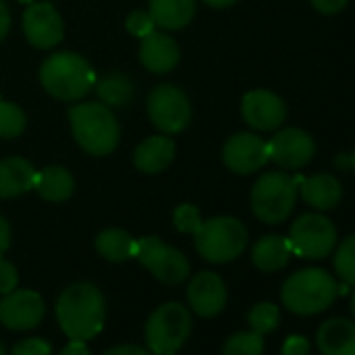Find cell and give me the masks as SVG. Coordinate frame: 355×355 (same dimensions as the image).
<instances>
[{
	"label": "cell",
	"mask_w": 355,
	"mask_h": 355,
	"mask_svg": "<svg viewBox=\"0 0 355 355\" xmlns=\"http://www.w3.org/2000/svg\"><path fill=\"white\" fill-rule=\"evenodd\" d=\"M222 159H224V165L234 173H241V175L255 173L270 161L268 142L253 132H239L226 140Z\"/></svg>",
	"instance_id": "4fadbf2b"
},
{
	"label": "cell",
	"mask_w": 355,
	"mask_h": 355,
	"mask_svg": "<svg viewBox=\"0 0 355 355\" xmlns=\"http://www.w3.org/2000/svg\"><path fill=\"white\" fill-rule=\"evenodd\" d=\"M349 161H351V169L355 171V150H353V153L349 155Z\"/></svg>",
	"instance_id": "ee69618b"
},
{
	"label": "cell",
	"mask_w": 355,
	"mask_h": 355,
	"mask_svg": "<svg viewBox=\"0 0 355 355\" xmlns=\"http://www.w3.org/2000/svg\"><path fill=\"white\" fill-rule=\"evenodd\" d=\"M309 3L322 15H336L349 5V0H309Z\"/></svg>",
	"instance_id": "d590c367"
},
{
	"label": "cell",
	"mask_w": 355,
	"mask_h": 355,
	"mask_svg": "<svg viewBox=\"0 0 355 355\" xmlns=\"http://www.w3.org/2000/svg\"><path fill=\"white\" fill-rule=\"evenodd\" d=\"M320 355H355V320L334 315L320 324L315 332Z\"/></svg>",
	"instance_id": "ac0fdd59"
},
{
	"label": "cell",
	"mask_w": 355,
	"mask_h": 355,
	"mask_svg": "<svg viewBox=\"0 0 355 355\" xmlns=\"http://www.w3.org/2000/svg\"><path fill=\"white\" fill-rule=\"evenodd\" d=\"M193 236L197 253L209 263L234 261L239 255H243L249 243V232L245 224L230 216H220L201 222Z\"/></svg>",
	"instance_id": "5b68a950"
},
{
	"label": "cell",
	"mask_w": 355,
	"mask_h": 355,
	"mask_svg": "<svg viewBox=\"0 0 355 355\" xmlns=\"http://www.w3.org/2000/svg\"><path fill=\"white\" fill-rule=\"evenodd\" d=\"M46 313V303L40 293L15 288L0 299V324L15 332L36 328Z\"/></svg>",
	"instance_id": "8fae6325"
},
{
	"label": "cell",
	"mask_w": 355,
	"mask_h": 355,
	"mask_svg": "<svg viewBox=\"0 0 355 355\" xmlns=\"http://www.w3.org/2000/svg\"><path fill=\"white\" fill-rule=\"evenodd\" d=\"M103 355H153V353L140 345H117V347L107 349Z\"/></svg>",
	"instance_id": "8d00e7d4"
},
{
	"label": "cell",
	"mask_w": 355,
	"mask_h": 355,
	"mask_svg": "<svg viewBox=\"0 0 355 355\" xmlns=\"http://www.w3.org/2000/svg\"><path fill=\"white\" fill-rule=\"evenodd\" d=\"M280 355H311V343L303 334H291L282 343Z\"/></svg>",
	"instance_id": "e575fe53"
},
{
	"label": "cell",
	"mask_w": 355,
	"mask_h": 355,
	"mask_svg": "<svg viewBox=\"0 0 355 355\" xmlns=\"http://www.w3.org/2000/svg\"><path fill=\"white\" fill-rule=\"evenodd\" d=\"M201 222H203V218H201L199 207H195L191 203L175 207V211H173V226L184 234H195L197 228L201 226Z\"/></svg>",
	"instance_id": "4dcf8cb0"
},
{
	"label": "cell",
	"mask_w": 355,
	"mask_h": 355,
	"mask_svg": "<svg viewBox=\"0 0 355 355\" xmlns=\"http://www.w3.org/2000/svg\"><path fill=\"white\" fill-rule=\"evenodd\" d=\"M96 90L103 105L107 107H125L134 96V86L130 78L117 71L107 73L101 82H96Z\"/></svg>",
	"instance_id": "484cf974"
},
{
	"label": "cell",
	"mask_w": 355,
	"mask_h": 355,
	"mask_svg": "<svg viewBox=\"0 0 355 355\" xmlns=\"http://www.w3.org/2000/svg\"><path fill=\"white\" fill-rule=\"evenodd\" d=\"M189 305L201 318L220 315L228 303V288L216 272H199L189 282Z\"/></svg>",
	"instance_id": "2e32d148"
},
{
	"label": "cell",
	"mask_w": 355,
	"mask_h": 355,
	"mask_svg": "<svg viewBox=\"0 0 355 355\" xmlns=\"http://www.w3.org/2000/svg\"><path fill=\"white\" fill-rule=\"evenodd\" d=\"M203 3H207L214 9H226V7H232L234 3H239V0H203Z\"/></svg>",
	"instance_id": "60d3db41"
},
{
	"label": "cell",
	"mask_w": 355,
	"mask_h": 355,
	"mask_svg": "<svg viewBox=\"0 0 355 355\" xmlns=\"http://www.w3.org/2000/svg\"><path fill=\"white\" fill-rule=\"evenodd\" d=\"M148 13L157 28L175 32L193 21L197 3L195 0H148Z\"/></svg>",
	"instance_id": "44dd1931"
},
{
	"label": "cell",
	"mask_w": 355,
	"mask_h": 355,
	"mask_svg": "<svg viewBox=\"0 0 355 355\" xmlns=\"http://www.w3.org/2000/svg\"><path fill=\"white\" fill-rule=\"evenodd\" d=\"M175 155V144L169 136H150L136 146L134 165L142 173H161L169 167Z\"/></svg>",
	"instance_id": "7402d4cb"
},
{
	"label": "cell",
	"mask_w": 355,
	"mask_h": 355,
	"mask_svg": "<svg viewBox=\"0 0 355 355\" xmlns=\"http://www.w3.org/2000/svg\"><path fill=\"white\" fill-rule=\"evenodd\" d=\"M247 322H249V328L253 332H259V334H270L278 328L280 324V309L276 303L272 301H261L257 305H253L247 313Z\"/></svg>",
	"instance_id": "83f0119b"
},
{
	"label": "cell",
	"mask_w": 355,
	"mask_h": 355,
	"mask_svg": "<svg viewBox=\"0 0 355 355\" xmlns=\"http://www.w3.org/2000/svg\"><path fill=\"white\" fill-rule=\"evenodd\" d=\"M0 355H7V349H5L3 340H0Z\"/></svg>",
	"instance_id": "f6af8a7d"
},
{
	"label": "cell",
	"mask_w": 355,
	"mask_h": 355,
	"mask_svg": "<svg viewBox=\"0 0 355 355\" xmlns=\"http://www.w3.org/2000/svg\"><path fill=\"white\" fill-rule=\"evenodd\" d=\"M59 355H92V353H90V349L86 347L84 340H69V343L61 349Z\"/></svg>",
	"instance_id": "ab89813d"
},
{
	"label": "cell",
	"mask_w": 355,
	"mask_h": 355,
	"mask_svg": "<svg viewBox=\"0 0 355 355\" xmlns=\"http://www.w3.org/2000/svg\"><path fill=\"white\" fill-rule=\"evenodd\" d=\"M167 355H178V353H167Z\"/></svg>",
	"instance_id": "bcb514c9"
},
{
	"label": "cell",
	"mask_w": 355,
	"mask_h": 355,
	"mask_svg": "<svg viewBox=\"0 0 355 355\" xmlns=\"http://www.w3.org/2000/svg\"><path fill=\"white\" fill-rule=\"evenodd\" d=\"M57 322L69 340H90L105 326L107 305L98 286L92 282H73L57 299Z\"/></svg>",
	"instance_id": "6da1fadb"
},
{
	"label": "cell",
	"mask_w": 355,
	"mask_h": 355,
	"mask_svg": "<svg viewBox=\"0 0 355 355\" xmlns=\"http://www.w3.org/2000/svg\"><path fill=\"white\" fill-rule=\"evenodd\" d=\"M146 111L150 123L163 134H180L187 130L193 117L191 101L187 92L171 84H161L148 94Z\"/></svg>",
	"instance_id": "30bf717a"
},
{
	"label": "cell",
	"mask_w": 355,
	"mask_h": 355,
	"mask_svg": "<svg viewBox=\"0 0 355 355\" xmlns=\"http://www.w3.org/2000/svg\"><path fill=\"white\" fill-rule=\"evenodd\" d=\"M11 355H53V345L46 338L32 336V338L19 340L13 347Z\"/></svg>",
	"instance_id": "d6a6232c"
},
{
	"label": "cell",
	"mask_w": 355,
	"mask_h": 355,
	"mask_svg": "<svg viewBox=\"0 0 355 355\" xmlns=\"http://www.w3.org/2000/svg\"><path fill=\"white\" fill-rule=\"evenodd\" d=\"M125 28H128V32H130L132 36H136V38H144V36H148V34L155 30V21H153L150 13L134 11V13H130V15H128V19H125Z\"/></svg>",
	"instance_id": "1f68e13d"
},
{
	"label": "cell",
	"mask_w": 355,
	"mask_h": 355,
	"mask_svg": "<svg viewBox=\"0 0 355 355\" xmlns=\"http://www.w3.org/2000/svg\"><path fill=\"white\" fill-rule=\"evenodd\" d=\"M134 257L163 284H182L191 274V263L187 255L159 236H142L136 241Z\"/></svg>",
	"instance_id": "ba28073f"
},
{
	"label": "cell",
	"mask_w": 355,
	"mask_h": 355,
	"mask_svg": "<svg viewBox=\"0 0 355 355\" xmlns=\"http://www.w3.org/2000/svg\"><path fill=\"white\" fill-rule=\"evenodd\" d=\"M40 82L51 96L73 103L82 101L96 86V73L84 57L63 51L51 55L42 63Z\"/></svg>",
	"instance_id": "3957f363"
},
{
	"label": "cell",
	"mask_w": 355,
	"mask_h": 355,
	"mask_svg": "<svg viewBox=\"0 0 355 355\" xmlns=\"http://www.w3.org/2000/svg\"><path fill=\"white\" fill-rule=\"evenodd\" d=\"M9 247H11V226L3 216H0V257L7 253Z\"/></svg>",
	"instance_id": "f35d334b"
},
{
	"label": "cell",
	"mask_w": 355,
	"mask_h": 355,
	"mask_svg": "<svg viewBox=\"0 0 355 355\" xmlns=\"http://www.w3.org/2000/svg\"><path fill=\"white\" fill-rule=\"evenodd\" d=\"M286 239L297 257L324 259L336 247V228L322 214H303L293 222Z\"/></svg>",
	"instance_id": "9c48e42d"
},
{
	"label": "cell",
	"mask_w": 355,
	"mask_h": 355,
	"mask_svg": "<svg viewBox=\"0 0 355 355\" xmlns=\"http://www.w3.org/2000/svg\"><path fill=\"white\" fill-rule=\"evenodd\" d=\"M17 284H19V272H17V268L11 261L0 257V295H7V293L15 291Z\"/></svg>",
	"instance_id": "836d02e7"
},
{
	"label": "cell",
	"mask_w": 355,
	"mask_h": 355,
	"mask_svg": "<svg viewBox=\"0 0 355 355\" xmlns=\"http://www.w3.org/2000/svg\"><path fill=\"white\" fill-rule=\"evenodd\" d=\"M299 187L286 171H268L251 191V209L263 224H282L291 218L297 203Z\"/></svg>",
	"instance_id": "8992f818"
},
{
	"label": "cell",
	"mask_w": 355,
	"mask_h": 355,
	"mask_svg": "<svg viewBox=\"0 0 355 355\" xmlns=\"http://www.w3.org/2000/svg\"><path fill=\"white\" fill-rule=\"evenodd\" d=\"M96 251L103 259L111 263H123L134 257L136 241L121 228H107L96 236Z\"/></svg>",
	"instance_id": "d4e9b609"
},
{
	"label": "cell",
	"mask_w": 355,
	"mask_h": 355,
	"mask_svg": "<svg viewBox=\"0 0 355 355\" xmlns=\"http://www.w3.org/2000/svg\"><path fill=\"white\" fill-rule=\"evenodd\" d=\"M301 199L318 211L334 209L343 199V187L330 173H315L311 178H295Z\"/></svg>",
	"instance_id": "d6986e66"
},
{
	"label": "cell",
	"mask_w": 355,
	"mask_h": 355,
	"mask_svg": "<svg viewBox=\"0 0 355 355\" xmlns=\"http://www.w3.org/2000/svg\"><path fill=\"white\" fill-rule=\"evenodd\" d=\"M334 165H336L338 169H345V167H351V161H349V155H345V153H338V155H336V159H334Z\"/></svg>",
	"instance_id": "b9f144b4"
},
{
	"label": "cell",
	"mask_w": 355,
	"mask_h": 355,
	"mask_svg": "<svg viewBox=\"0 0 355 355\" xmlns=\"http://www.w3.org/2000/svg\"><path fill=\"white\" fill-rule=\"evenodd\" d=\"M140 63L150 73H169L180 63V46L165 32L153 30L148 36L142 38Z\"/></svg>",
	"instance_id": "e0dca14e"
},
{
	"label": "cell",
	"mask_w": 355,
	"mask_h": 355,
	"mask_svg": "<svg viewBox=\"0 0 355 355\" xmlns=\"http://www.w3.org/2000/svg\"><path fill=\"white\" fill-rule=\"evenodd\" d=\"M9 30H11V11L5 0H0V42L9 36Z\"/></svg>",
	"instance_id": "74e56055"
},
{
	"label": "cell",
	"mask_w": 355,
	"mask_h": 355,
	"mask_svg": "<svg viewBox=\"0 0 355 355\" xmlns=\"http://www.w3.org/2000/svg\"><path fill=\"white\" fill-rule=\"evenodd\" d=\"M291 255H293V251H291V245H288L286 236L266 234L253 245L251 261H253V266L257 270H261L266 274H272V272H278V270L286 268L288 261H291Z\"/></svg>",
	"instance_id": "603a6c76"
},
{
	"label": "cell",
	"mask_w": 355,
	"mask_h": 355,
	"mask_svg": "<svg viewBox=\"0 0 355 355\" xmlns=\"http://www.w3.org/2000/svg\"><path fill=\"white\" fill-rule=\"evenodd\" d=\"M338 297V284L322 268H303L291 274L282 288H280V299L282 305L295 313V315H318L326 311L334 299Z\"/></svg>",
	"instance_id": "7a4b0ae2"
},
{
	"label": "cell",
	"mask_w": 355,
	"mask_h": 355,
	"mask_svg": "<svg viewBox=\"0 0 355 355\" xmlns=\"http://www.w3.org/2000/svg\"><path fill=\"white\" fill-rule=\"evenodd\" d=\"M315 155L313 138L301 128L278 130L268 142V157L282 169H301Z\"/></svg>",
	"instance_id": "7c38bea8"
},
{
	"label": "cell",
	"mask_w": 355,
	"mask_h": 355,
	"mask_svg": "<svg viewBox=\"0 0 355 355\" xmlns=\"http://www.w3.org/2000/svg\"><path fill=\"white\" fill-rule=\"evenodd\" d=\"M69 123L78 144L94 155H111L119 144V123L103 103H78L69 109Z\"/></svg>",
	"instance_id": "277c9868"
},
{
	"label": "cell",
	"mask_w": 355,
	"mask_h": 355,
	"mask_svg": "<svg viewBox=\"0 0 355 355\" xmlns=\"http://www.w3.org/2000/svg\"><path fill=\"white\" fill-rule=\"evenodd\" d=\"M241 113L253 130L272 132L284 123L286 105L278 94L270 90H251L243 96Z\"/></svg>",
	"instance_id": "9a60e30c"
},
{
	"label": "cell",
	"mask_w": 355,
	"mask_h": 355,
	"mask_svg": "<svg viewBox=\"0 0 355 355\" xmlns=\"http://www.w3.org/2000/svg\"><path fill=\"white\" fill-rule=\"evenodd\" d=\"M36 167L24 157L0 161V199H15L34 189Z\"/></svg>",
	"instance_id": "ffe728a7"
},
{
	"label": "cell",
	"mask_w": 355,
	"mask_h": 355,
	"mask_svg": "<svg viewBox=\"0 0 355 355\" xmlns=\"http://www.w3.org/2000/svg\"><path fill=\"white\" fill-rule=\"evenodd\" d=\"M24 34L32 46L49 51L63 40L65 26L51 3H34L24 13Z\"/></svg>",
	"instance_id": "5bb4252c"
},
{
	"label": "cell",
	"mask_w": 355,
	"mask_h": 355,
	"mask_svg": "<svg viewBox=\"0 0 355 355\" xmlns=\"http://www.w3.org/2000/svg\"><path fill=\"white\" fill-rule=\"evenodd\" d=\"M334 272L347 286H355V234L347 236L334 253Z\"/></svg>",
	"instance_id": "f1b7e54d"
},
{
	"label": "cell",
	"mask_w": 355,
	"mask_h": 355,
	"mask_svg": "<svg viewBox=\"0 0 355 355\" xmlns=\"http://www.w3.org/2000/svg\"><path fill=\"white\" fill-rule=\"evenodd\" d=\"M26 113L9 101H0V138H17L26 130Z\"/></svg>",
	"instance_id": "f546056e"
},
{
	"label": "cell",
	"mask_w": 355,
	"mask_h": 355,
	"mask_svg": "<svg viewBox=\"0 0 355 355\" xmlns=\"http://www.w3.org/2000/svg\"><path fill=\"white\" fill-rule=\"evenodd\" d=\"M263 334L253 330H241L224 340L222 355H263Z\"/></svg>",
	"instance_id": "4316f807"
},
{
	"label": "cell",
	"mask_w": 355,
	"mask_h": 355,
	"mask_svg": "<svg viewBox=\"0 0 355 355\" xmlns=\"http://www.w3.org/2000/svg\"><path fill=\"white\" fill-rule=\"evenodd\" d=\"M351 313H353V320H355V291L351 295Z\"/></svg>",
	"instance_id": "7bdbcfd3"
},
{
	"label": "cell",
	"mask_w": 355,
	"mask_h": 355,
	"mask_svg": "<svg viewBox=\"0 0 355 355\" xmlns=\"http://www.w3.org/2000/svg\"><path fill=\"white\" fill-rule=\"evenodd\" d=\"M193 318L182 303H163L146 320L144 340L153 355L178 353L191 336Z\"/></svg>",
	"instance_id": "52a82bcc"
},
{
	"label": "cell",
	"mask_w": 355,
	"mask_h": 355,
	"mask_svg": "<svg viewBox=\"0 0 355 355\" xmlns=\"http://www.w3.org/2000/svg\"><path fill=\"white\" fill-rule=\"evenodd\" d=\"M36 193L49 201V203H63L73 195L76 182L69 169L61 165H49L40 171H36V182H34Z\"/></svg>",
	"instance_id": "cb8c5ba5"
}]
</instances>
